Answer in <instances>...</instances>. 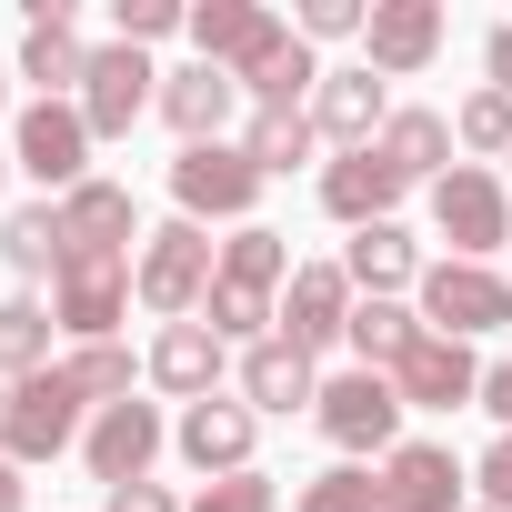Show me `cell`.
<instances>
[{"label": "cell", "instance_id": "9c48e42d", "mask_svg": "<svg viewBox=\"0 0 512 512\" xmlns=\"http://www.w3.org/2000/svg\"><path fill=\"white\" fill-rule=\"evenodd\" d=\"M141 111H161V71H151L131 41L91 51V71H81V121H91V141H131Z\"/></svg>", "mask_w": 512, "mask_h": 512}, {"label": "cell", "instance_id": "484cf974", "mask_svg": "<svg viewBox=\"0 0 512 512\" xmlns=\"http://www.w3.org/2000/svg\"><path fill=\"white\" fill-rule=\"evenodd\" d=\"M312 91H322V61H312L302 31H292L272 61H251V71H241V101H251V111H302Z\"/></svg>", "mask_w": 512, "mask_h": 512}, {"label": "cell", "instance_id": "9a60e30c", "mask_svg": "<svg viewBox=\"0 0 512 512\" xmlns=\"http://www.w3.org/2000/svg\"><path fill=\"white\" fill-rule=\"evenodd\" d=\"M362 61L382 81H412L442 61V0H372V31H362Z\"/></svg>", "mask_w": 512, "mask_h": 512}, {"label": "cell", "instance_id": "836d02e7", "mask_svg": "<svg viewBox=\"0 0 512 512\" xmlns=\"http://www.w3.org/2000/svg\"><path fill=\"white\" fill-rule=\"evenodd\" d=\"M302 512H382L372 462H332V472H312V482H302Z\"/></svg>", "mask_w": 512, "mask_h": 512}, {"label": "cell", "instance_id": "44dd1931", "mask_svg": "<svg viewBox=\"0 0 512 512\" xmlns=\"http://www.w3.org/2000/svg\"><path fill=\"white\" fill-rule=\"evenodd\" d=\"M231 111H241V81H231V71H211V61L161 71V121L181 131V151H191V141H221Z\"/></svg>", "mask_w": 512, "mask_h": 512}, {"label": "cell", "instance_id": "4dcf8cb0", "mask_svg": "<svg viewBox=\"0 0 512 512\" xmlns=\"http://www.w3.org/2000/svg\"><path fill=\"white\" fill-rule=\"evenodd\" d=\"M241 151H251V171H302L312 151H322V131H312V111H251V131H241Z\"/></svg>", "mask_w": 512, "mask_h": 512}, {"label": "cell", "instance_id": "e0dca14e", "mask_svg": "<svg viewBox=\"0 0 512 512\" xmlns=\"http://www.w3.org/2000/svg\"><path fill=\"white\" fill-rule=\"evenodd\" d=\"M372 482H382V512H462V482H472V472H462L442 442H392Z\"/></svg>", "mask_w": 512, "mask_h": 512}, {"label": "cell", "instance_id": "f546056e", "mask_svg": "<svg viewBox=\"0 0 512 512\" xmlns=\"http://www.w3.org/2000/svg\"><path fill=\"white\" fill-rule=\"evenodd\" d=\"M51 312L31 302V292H11L0 302V382H31V372H51Z\"/></svg>", "mask_w": 512, "mask_h": 512}, {"label": "cell", "instance_id": "ee69618b", "mask_svg": "<svg viewBox=\"0 0 512 512\" xmlns=\"http://www.w3.org/2000/svg\"><path fill=\"white\" fill-rule=\"evenodd\" d=\"M0 181H11V141H0Z\"/></svg>", "mask_w": 512, "mask_h": 512}, {"label": "cell", "instance_id": "b9f144b4", "mask_svg": "<svg viewBox=\"0 0 512 512\" xmlns=\"http://www.w3.org/2000/svg\"><path fill=\"white\" fill-rule=\"evenodd\" d=\"M31 492H21V462H0V512H21Z\"/></svg>", "mask_w": 512, "mask_h": 512}, {"label": "cell", "instance_id": "6da1fadb", "mask_svg": "<svg viewBox=\"0 0 512 512\" xmlns=\"http://www.w3.org/2000/svg\"><path fill=\"white\" fill-rule=\"evenodd\" d=\"M141 302V262L131 251H61V272H51V322L71 342H111Z\"/></svg>", "mask_w": 512, "mask_h": 512}, {"label": "cell", "instance_id": "ab89813d", "mask_svg": "<svg viewBox=\"0 0 512 512\" xmlns=\"http://www.w3.org/2000/svg\"><path fill=\"white\" fill-rule=\"evenodd\" d=\"M482 71H492V91H502V101H512V21H502V31H492V41H482Z\"/></svg>", "mask_w": 512, "mask_h": 512}, {"label": "cell", "instance_id": "ffe728a7", "mask_svg": "<svg viewBox=\"0 0 512 512\" xmlns=\"http://www.w3.org/2000/svg\"><path fill=\"white\" fill-rule=\"evenodd\" d=\"M221 362H231V342H221L211 322H161V342H151V382H161L181 412L221 392Z\"/></svg>", "mask_w": 512, "mask_h": 512}, {"label": "cell", "instance_id": "2e32d148", "mask_svg": "<svg viewBox=\"0 0 512 512\" xmlns=\"http://www.w3.org/2000/svg\"><path fill=\"white\" fill-rule=\"evenodd\" d=\"M352 282H342V262H302L292 272V292H282V342L292 352H332L342 332H352Z\"/></svg>", "mask_w": 512, "mask_h": 512}, {"label": "cell", "instance_id": "f6af8a7d", "mask_svg": "<svg viewBox=\"0 0 512 512\" xmlns=\"http://www.w3.org/2000/svg\"><path fill=\"white\" fill-rule=\"evenodd\" d=\"M0 101H11V71H0Z\"/></svg>", "mask_w": 512, "mask_h": 512}, {"label": "cell", "instance_id": "52a82bcc", "mask_svg": "<svg viewBox=\"0 0 512 512\" xmlns=\"http://www.w3.org/2000/svg\"><path fill=\"white\" fill-rule=\"evenodd\" d=\"M81 442V382L51 362V372H31V382H11V432H0V462H61Z\"/></svg>", "mask_w": 512, "mask_h": 512}, {"label": "cell", "instance_id": "ba28073f", "mask_svg": "<svg viewBox=\"0 0 512 512\" xmlns=\"http://www.w3.org/2000/svg\"><path fill=\"white\" fill-rule=\"evenodd\" d=\"M312 422L342 442V462H362V452H392L402 442V392H392V372H332L322 382V402H312Z\"/></svg>", "mask_w": 512, "mask_h": 512}, {"label": "cell", "instance_id": "4316f807", "mask_svg": "<svg viewBox=\"0 0 512 512\" xmlns=\"http://www.w3.org/2000/svg\"><path fill=\"white\" fill-rule=\"evenodd\" d=\"M382 161H392L402 181H442V171H452V121H442V111H392V121H382Z\"/></svg>", "mask_w": 512, "mask_h": 512}, {"label": "cell", "instance_id": "30bf717a", "mask_svg": "<svg viewBox=\"0 0 512 512\" xmlns=\"http://www.w3.org/2000/svg\"><path fill=\"white\" fill-rule=\"evenodd\" d=\"M161 442H171L161 402H111V412H91V432H81V462H91V482H101V492H121V482H151Z\"/></svg>", "mask_w": 512, "mask_h": 512}, {"label": "cell", "instance_id": "5bb4252c", "mask_svg": "<svg viewBox=\"0 0 512 512\" xmlns=\"http://www.w3.org/2000/svg\"><path fill=\"white\" fill-rule=\"evenodd\" d=\"M382 121H392V91H382V71H372V61L322 71V91H312V131H322L332 151H372V141H382Z\"/></svg>", "mask_w": 512, "mask_h": 512}, {"label": "cell", "instance_id": "8fae6325", "mask_svg": "<svg viewBox=\"0 0 512 512\" xmlns=\"http://www.w3.org/2000/svg\"><path fill=\"white\" fill-rule=\"evenodd\" d=\"M282 41H292V21H272L262 0H201V11H191V51H201L211 71H231V81H241L251 61H272Z\"/></svg>", "mask_w": 512, "mask_h": 512}, {"label": "cell", "instance_id": "7a4b0ae2", "mask_svg": "<svg viewBox=\"0 0 512 512\" xmlns=\"http://www.w3.org/2000/svg\"><path fill=\"white\" fill-rule=\"evenodd\" d=\"M211 282H221V251H211L201 221H161V231L141 241V312H161V322H201Z\"/></svg>", "mask_w": 512, "mask_h": 512}, {"label": "cell", "instance_id": "4fadbf2b", "mask_svg": "<svg viewBox=\"0 0 512 512\" xmlns=\"http://www.w3.org/2000/svg\"><path fill=\"white\" fill-rule=\"evenodd\" d=\"M171 442H181V462L201 472V482H221V472H251V442H262V412L251 402H191L181 422H171Z\"/></svg>", "mask_w": 512, "mask_h": 512}, {"label": "cell", "instance_id": "3957f363", "mask_svg": "<svg viewBox=\"0 0 512 512\" xmlns=\"http://www.w3.org/2000/svg\"><path fill=\"white\" fill-rule=\"evenodd\" d=\"M432 231L452 241V262H492V251H512V191L482 161H452L432 181Z\"/></svg>", "mask_w": 512, "mask_h": 512}, {"label": "cell", "instance_id": "f35d334b", "mask_svg": "<svg viewBox=\"0 0 512 512\" xmlns=\"http://www.w3.org/2000/svg\"><path fill=\"white\" fill-rule=\"evenodd\" d=\"M101 512H191V502H171V492H161V482H121V492H111V502H101Z\"/></svg>", "mask_w": 512, "mask_h": 512}, {"label": "cell", "instance_id": "5b68a950", "mask_svg": "<svg viewBox=\"0 0 512 512\" xmlns=\"http://www.w3.org/2000/svg\"><path fill=\"white\" fill-rule=\"evenodd\" d=\"M11 171H31L51 201H71L91 181V121H81V101H31L11 121Z\"/></svg>", "mask_w": 512, "mask_h": 512}, {"label": "cell", "instance_id": "277c9868", "mask_svg": "<svg viewBox=\"0 0 512 512\" xmlns=\"http://www.w3.org/2000/svg\"><path fill=\"white\" fill-rule=\"evenodd\" d=\"M171 201H181V221H241L251 231V201H262V171H251V151L241 141H191L181 161H171Z\"/></svg>", "mask_w": 512, "mask_h": 512}, {"label": "cell", "instance_id": "8992f818", "mask_svg": "<svg viewBox=\"0 0 512 512\" xmlns=\"http://www.w3.org/2000/svg\"><path fill=\"white\" fill-rule=\"evenodd\" d=\"M502 322H512V272H492V262H432L422 272V332L482 342Z\"/></svg>", "mask_w": 512, "mask_h": 512}, {"label": "cell", "instance_id": "e575fe53", "mask_svg": "<svg viewBox=\"0 0 512 512\" xmlns=\"http://www.w3.org/2000/svg\"><path fill=\"white\" fill-rule=\"evenodd\" d=\"M191 512H282V482L251 462V472H221V482H201V502Z\"/></svg>", "mask_w": 512, "mask_h": 512}, {"label": "cell", "instance_id": "ac0fdd59", "mask_svg": "<svg viewBox=\"0 0 512 512\" xmlns=\"http://www.w3.org/2000/svg\"><path fill=\"white\" fill-rule=\"evenodd\" d=\"M402 191H412V181L382 161V141H372V151H332V161H322V211H332V221H352V231L392 221V201H402Z\"/></svg>", "mask_w": 512, "mask_h": 512}, {"label": "cell", "instance_id": "d4e9b609", "mask_svg": "<svg viewBox=\"0 0 512 512\" xmlns=\"http://www.w3.org/2000/svg\"><path fill=\"white\" fill-rule=\"evenodd\" d=\"M292 241L272 231V221H251V231H231L221 241V292H251V302H272V292H292Z\"/></svg>", "mask_w": 512, "mask_h": 512}, {"label": "cell", "instance_id": "7c38bea8", "mask_svg": "<svg viewBox=\"0 0 512 512\" xmlns=\"http://www.w3.org/2000/svg\"><path fill=\"white\" fill-rule=\"evenodd\" d=\"M392 392H402V412H462V402H482V362H472V342L422 332V342L392 362Z\"/></svg>", "mask_w": 512, "mask_h": 512}, {"label": "cell", "instance_id": "7402d4cb", "mask_svg": "<svg viewBox=\"0 0 512 512\" xmlns=\"http://www.w3.org/2000/svg\"><path fill=\"white\" fill-rule=\"evenodd\" d=\"M131 241H151V231H141V201L91 171V181L61 201V251H131Z\"/></svg>", "mask_w": 512, "mask_h": 512}, {"label": "cell", "instance_id": "8d00e7d4", "mask_svg": "<svg viewBox=\"0 0 512 512\" xmlns=\"http://www.w3.org/2000/svg\"><path fill=\"white\" fill-rule=\"evenodd\" d=\"M292 31H302V41H352V31H372V11H362V0H302Z\"/></svg>", "mask_w": 512, "mask_h": 512}, {"label": "cell", "instance_id": "1f68e13d", "mask_svg": "<svg viewBox=\"0 0 512 512\" xmlns=\"http://www.w3.org/2000/svg\"><path fill=\"white\" fill-rule=\"evenodd\" d=\"M61 372H71V382H81V402H101V412H111V402H131V352H121V342H81Z\"/></svg>", "mask_w": 512, "mask_h": 512}, {"label": "cell", "instance_id": "d6986e66", "mask_svg": "<svg viewBox=\"0 0 512 512\" xmlns=\"http://www.w3.org/2000/svg\"><path fill=\"white\" fill-rule=\"evenodd\" d=\"M422 241L402 231V221H372V231H352V251H342V282L362 292V302H402V292H422Z\"/></svg>", "mask_w": 512, "mask_h": 512}, {"label": "cell", "instance_id": "60d3db41", "mask_svg": "<svg viewBox=\"0 0 512 512\" xmlns=\"http://www.w3.org/2000/svg\"><path fill=\"white\" fill-rule=\"evenodd\" d=\"M482 412L512 432V362H492V372H482Z\"/></svg>", "mask_w": 512, "mask_h": 512}, {"label": "cell", "instance_id": "74e56055", "mask_svg": "<svg viewBox=\"0 0 512 512\" xmlns=\"http://www.w3.org/2000/svg\"><path fill=\"white\" fill-rule=\"evenodd\" d=\"M472 482H482V512H512V432L472 462Z\"/></svg>", "mask_w": 512, "mask_h": 512}, {"label": "cell", "instance_id": "cb8c5ba5", "mask_svg": "<svg viewBox=\"0 0 512 512\" xmlns=\"http://www.w3.org/2000/svg\"><path fill=\"white\" fill-rule=\"evenodd\" d=\"M81 71H91V41L71 31V11H31V41H21V81L41 101H81Z\"/></svg>", "mask_w": 512, "mask_h": 512}, {"label": "cell", "instance_id": "d6a6232c", "mask_svg": "<svg viewBox=\"0 0 512 512\" xmlns=\"http://www.w3.org/2000/svg\"><path fill=\"white\" fill-rule=\"evenodd\" d=\"M452 141H462L472 161H502V151H512V101H502V91H472V101L452 111Z\"/></svg>", "mask_w": 512, "mask_h": 512}, {"label": "cell", "instance_id": "d590c367", "mask_svg": "<svg viewBox=\"0 0 512 512\" xmlns=\"http://www.w3.org/2000/svg\"><path fill=\"white\" fill-rule=\"evenodd\" d=\"M111 21H121V41H131V51H151V41H171V31H191V11H181V0H121Z\"/></svg>", "mask_w": 512, "mask_h": 512}, {"label": "cell", "instance_id": "603a6c76", "mask_svg": "<svg viewBox=\"0 0 512 512\" xmlns=\"http://www.w3.org/2000/svg\"><path fill=\"white\" fill-rule=\"evenodd\" d=\"M241 402H251V412H312V402H322L312 352H292L282 332H272V342H251V352H241Z\"/></svg>", "mask_w": 512, "mask_h": 512}, {"label": "cell", "instance_id": "f1b7e54d", "mask_svg": "<svg viewBox=\"0 0 512 512\" xmlns=\"http://www.w3.org/2000/svg\"><path fill=\"white\" fill-rule=\"evenodd\" d=\"M342 342H352L362 372H392V362L422 342V312H402V302H352V332H342Z\"/></svg>", "mask_w": 512, "mask_h": 512}, {"label": "cell", "instance_id": "83f0119b", "mask_svg": "<svg viewBox=\"0 0 512 512\" xmlns=\"http://www.w3.org/2000/svg\"><path fill=\"white\" fill-rule=\"evenodd\" d=\"M0 262H11L21 282L61 272V201H21L11 221H0Z\"/></svg>", "mask_w": 512, "mask_h": 512}, {"label": "cell", "instance_id": "7bdbcfd3", "mask_svg": "<svg viewBox=\"0 0 512 512\" xmlns=\"http://www.w3.org/2000/svg\"><path fill=\"white\" fill-rule=\"evenodd\" d=\"M0 432H11V382H0Z\"/></svg>", "mask_w": 512, "mask_h": 512}]
</instances>
